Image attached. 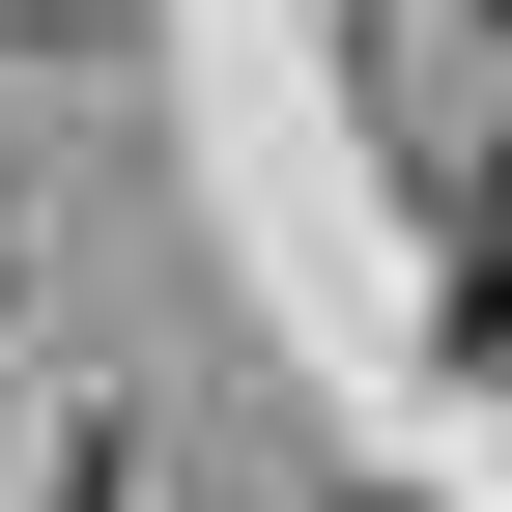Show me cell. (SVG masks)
<instances>
[{
  "label": "cell",
  "instance_id": "cell-1",
  "mask_svg": "<svg viewBox=\"0 0 512 512\" xmlns=\"http://www.w3.org/2000/svg\"><path fill=\"white\" fill-rule=\"evenodd\" d=\"M427 313H456V370H512V143L456 171V228H427Z\"/></svg>",
  "mask_w": 512,
  "mask_h": 512
},
{
  "label": "cell",
  "instance_id": "cell-2",
  "mask_svg": "<svg viewBox=\"0 0 512 512\" xmlns=\"http://www.w3.org/2000/svg\"><path fill=\"white\" fill-rule=\"evenodd\" d=\"M484 29H512V0H484Z\"/></svg>",
  "mask_w": 512,
  "mask_h": 512
}]
</instances>
